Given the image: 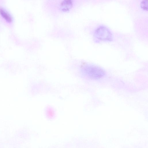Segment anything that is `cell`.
Segmentation results:
<instances>
[{"mask_svg":"<svg viewBox=\"0 0 148 148\" xmlns=\"http://www.w3.org/2000/svg\"><path fill=\"white\" fill-rule=\"evenodd\" d=\"M148 1L147 0H144L142 1L140 3L141 7L144 10H147Z\"/></svg>","mask_w":148,"mask_h":148,"instance_id":"obj_5","label":"cell"},{"mask_svg":"<svg viewBox=\"0 0 148 148\" xmlns=\"http://www.w3.org/2000/svg\"><path fill=\"white\" fill-rule=\"evenodd\" d=\"M0 13L2 16L7 21L10 22L12 21L11 16L3 8H0Z\"/></svg>","mask_w":148,"mask_h":148,"instance_id":"obj_4","label":"cell"},{"mask_svg":"<svg viewBox=\"0 0 148 148\" xmlns=\"http://www.w3.org/2000/svg\"><path fill=\"white\" fill-rule=\"evenodd\" d=\"M73 2L71 0H64L60 4V9L63 11H67L73 6Z\"/></svg>","mask_w":148,"mask_h":148,"instance_id":"obj_3","label":"cell"},{"mask_svg":"<svg viewBox=\"0 0 148 148\" xmlns=\"http://www.w3.org/2000/svg\"><path fill=\"white\" fill-rule=\"evenodd\" d=\"M85 71L89 76L94 79L100 78L105 73L103 69L95 66L92 65L87 67Z\"/></svg>","mask_w":148,"mask_h":148,"instance_id":"obj_1","label":"cell"},{"mask_svg":"<svg viewBox=\"0 0 148 148\" xmlns=\"http://www.w3.org/2000/svg\"><path fill=\"white\" fill-rule=\"evenodd\" d=\"M95 35L99 39L103 40H110L112 39V34L109 30L106 27L100 26L95 31Z\"/></svg>","mask_w":148,"mask_h":148,"instance_id":"obj_2","label":"cell"}]
</instances>
